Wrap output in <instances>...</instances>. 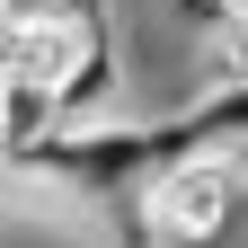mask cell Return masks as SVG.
Segmentation results:
<instances>
[{"mask_svg":"<svg viewBox=\"0 0 248 248\" xmlns=\"http://www.w3.org/2000/svg\"><path fill=\"white\" fill-rule=\"evenodd\" d=\"M204 89H248V18H222L204 36Z\"/></svg>","mask_w":248,"mask_h":248,"instance_id":"2","label":"cell"},{"mask_svg":"<svg viewBox=\"0 0 248 248\" xmlns=\"http://www.w3.org/2000/svg\"><path fill=\"white\" fill-rule=\"evenodd\" d=\"M151 213H160V248H222L248 213V169L239 160H177L151 177Z\"/></svg>","mask_w":248,"mask_h":248,"instance_id":"1","label":"cell"},{"mask_svg":"<svg viewBox=\"0 0 248 248\" xmlns=\"http://www.w3.org/2000/svg\"><path fill=\"white\" fill-rule=\"evenodd\" d=\"M169 9H177L186 27H195V36H213L222 18H248V0H169Z\"/></svg>","mask_w":248,"mask_h":248,"instance_id":"3","label":"cell"}]
</instances>
